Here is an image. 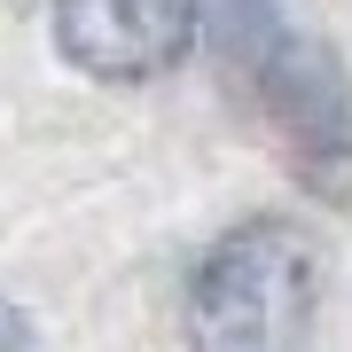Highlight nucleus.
<instances>
[{"label":"nucleus","mask_w":352,"mask_h":352,"mask_svg":"<svg viewBox=\"0 0 352 352\" xmlns=\"http://www.w3.org/2000/svg\"><path fill=\"white\" fill-rule=\"evenodd\" d=\"M196 0H55V47L102 87H149L196 47Z\"/></svg>","instance_id":"nucleus-2"},{"label":"nucleus","mask_w":352,"mask_h":352,"mask_svg":"<svg viewBox=\"0 0 352 352\" xmlns=\"http://www.w3.org/2000/svg\"><path fill=\"white\" fill-rule=\"evenodd\" d=\"M321 305V251L289 219H243L188 282L196 352H298Z\"/></svg>","instance_id":"nucleus-1"}]
</instances>
